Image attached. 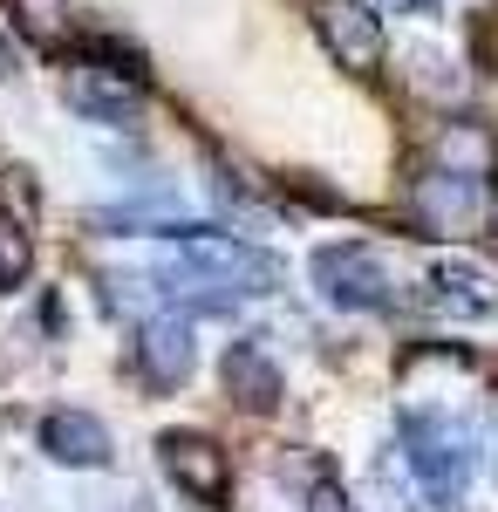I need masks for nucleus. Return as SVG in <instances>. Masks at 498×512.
<instances>
[{
  "mask_svg": "<svg viewBox=\"0 0 498 512\" xmlns=\"http://www.w3.org/2000/svg\"><path fill=\"white\" fill-rule=\"evenodd\" d=\"M396 437H403V465H410V478L423 485V499L444 506V512L464 506L471 472H478V444H471V431L451 424L444 410H403Z\"/></svg>",
  "mask_w": 498,
  "mask_h": 512,
  "instance_id": "1",
  "label": "nucleus"
},
{
  "mask_svg": "<svg viewBox=\"0 0 498 512\" xmlns=\"http://www.w3.org/2000/svg\"><path fill=\"white\" fill-rule=\"evenodd\" d=\"M307 274H314L321 301H328L335 315H376V308L396 301L389 260L376 253V246H362V239H328V246H314Z\"/></svg>",
  "mask_w": 498,
  "mask_h": 512,
  "instance_id": "2",
  "label": "nucleus"
},
{
  "mask_svg": "<svg viewBox=\"0 0 498 512\" xmlns=\"http://www.w3.org/2000/svg\"><path fill=\"white\" fill-rule=\"evenodd\" d=\"M307 21H314V41L328 48V62L348 69L355 82H376L389 69L383 14L369 0H307Z\"/></svg>",
  "mask_w": 498,
  "mask_h": 512,
  "instance_id": "3",
  "label": "nucleus"
},
{
  "mask_svg": "<svg viewBox=\"0 0 498 512\" xmlns=\"http://www.w3.org/2000/svg\"><path fill=\"white\" fill-rule=\"evenodd\" d=\"M62 103H69L82 123L137 130V123H144V103H151V82H144V76H123V69H110V62L76 55V62L62 69Z\"/></svg>",
  "mask_w": 498,
  "mask_h": 512,
  "instance_id": "4",
  "label": "nucleus"
},
{
  "mask_svg": "<svg viewBox=\"0 0 498 512\" xmlns=\"http://www.w3.org/2000/svg\"><path fill=\"white\" fill-rule=\"evenodd\" d=\"M171 246H178V260H185L192 274L219 280L232 294H267V287H280V260L260 253V246H246V239L219 233V226H192V233L171 239Z\"/></svg>",
  "mask_w": 498,
  "mask_h": 512,
  "instance_id": "5",
  "label": "nucleus"
},
{
  "mask_svg": "<svg viewBox=\"0 0 498 512\" xmlns=\"http://www.w3.org/2000/svg\"><path fill=\"white\" fill-rule=\"evenodd\" d=\"M157 472L171 478L192 506H226L232 499V451L205 431H164L157 437Z\"/></svg>",
  "mask_w": 498,
  "mask_h": 512,
  "instance_id": "6",
  "label": "nucleus"
},
{
  "mask_svg": "<svg viewBox=\"0 0 498 512\" xmlns=\"http://www.w3.org/2000/svg\"><path fill=\"white\" fill-rule=\"evenodd\" d=\"M410 219L437 239H464L478 219H485V185L478 178H451V171H423L410 178Z\"/></svg>",
  "mask_w": 498,
  "mask_h": 512,
  "instance_id": "7",
  "label": "nucleus"
},
{
  "mask_svg": "<svg viewBox=\"0 0 498 512\" xmlns=\"http://www.w3.org/2000/svg\"><path fill=\"white\" fill-rule=\"evenodd\" d=\"M192 321L178 315V308H164V315L137 321V342H130V369H137V383H151V390H178L185 376H192Z\"/></svg>",
  "mask_w": 498,
  "mask_h": 512,
  "instance_id": "8",
  "label": "nucleus"
},
{
  "mask_svg": "<svg viewBox=\"0 0 498 512\" xmlns=\"http://www.w3.org/2000/svg\"><path fill=\"white\" fill-rule=\"evenodd\" d=\"M35 437H41V451H48V465H62V472H110V458H116L110 424L96 410H76V403L48 410Z\"/></svg>",
  "mask_w": 498,
  "mask_h": 512,
  "instance_id": "9",
  "label": "nucleus"
},
{
  "mask_svg": "<svg viewBox=\"0 0 498 512\" xmlns=\"http://www.w3.org/2000/svg\"><path fill=\"white\" fill-rule=\"evenodd\" d=\"M423 301L437 308V315L451 321H485L498 315V274L492 267H478V260H430V274H423Z\"/></svg>",
  "mask_w": 498,
  "mask_h": 512,
  "instance_id": "10",
  "label": "nucleus"
},
{
  "mask_svg": "<svg viewBox=\"0 0 498 512\" xmlns=\"http://www.w3.org/2000/svg\"><path fill=\"white\" fill-rule=\"evenodd\" d=\"M219 376H226V403H239L246 417H273V410H280V396H287V376H280V362H273L267 342H253V335L226 349Z\"/></svg>",
  "mask_w": 498,
  "mask_h": 512,
  "instance_id": "11",
  "label": "nucleus"
},
{
  "mask_svg": "<svg viewBox=\"0 0 498 512\" xmlns=\"http://www.w3.org/2000/svg\"><path fill=\"white\" fill-rule=\"evenodd\" d=\"M430 164L437 171H451V178H478V185H492L498 178V130L478 117H444L430 130Z\"/></svg>",
  "mask_w": 498,
  "mask_h": 512,
  "instance_id": "12",
  "label": "nucleus"
},
{
  "mask_svg": "<svg viewBox=\"0 0 498 512\" xmlns=\"http://www.w3.org/2000/svg\"><path fill=\"white\" fill-rule=\"evenodd\" d=\"M28 274H35V233H28V219L0 212V294L28 287Z\"/></svg>",
  "mask_w": 498,
  "mask_h": 512,
  "instance_id": "13",
  "label": "nucleus"
},
{
  "mask_svg": "<svg viewBox=\"0 0 498 512\" xmlns=\"http://www.w3.org/2000/svg\"><path fill=\"white\" fill-rule=\"evenodd\" d=\"M14 14H21V28H28L35 41L62 35V0H14Z\"/></svg>",
  "mask_w": 498,
  "mask_h": 512,
  "instance_id": "14",
  "label": "nucleus"
},
{
  "mask_svg": "<svg viewBox=\"0 0 498 512\" xmlns=\"http://www.w3.org/2000/svg\"><path fill=\"white\" fill-rule=\"evenodd\" d=\"M410 69H417V89H430V96H458V76H444V69H451L444 55H430V48H410Z\"/></svg>",
  "mask_w": 498,
  "mask_h": 512,
  "instance_id": "15",
  "label": "nucleus"
},
{
  "mask_svg": "<svg viewBox=\"0 0 498 512\" xmlns=\"http://www.w3.org/2000/svg\"><path fill=\"white\" fill-rule=\"evenodd\" d=\"M307 512H355L342 499V492H335V485H314V499H307Z\"/></svg>",
  "mask_w": 498,
  "mask_h": 512,
  "instance_id": "16",
  "label": "nucleus"
},
{
  "mask_svg": "<svg viewBox=\"0 0 498 512\" xmlns=\"http://www.w3.org/2000/svg\"><path fill=\"white\" fill-rule=\"evenodd\" d=\"M376 7H389V14H417V21L437 14V0H376Z\"/></svg>",
  "mask_w": 498,
  "mask_h": 512,
  "instance_id": "17",
  "label": "nucleus"
},
{
  "mask_svg": "<svg viewBox=\"0 0 498 512\" xmlns=\"http://www.w3.org/2000/svg\"><path fill=\"white\" fill-rule=\"evenodd\" d=\"M0 76H14V41L0 35Z\"/></svg>",
  "mask_w": 498,
  "mask_h": 512,
  "instance_id": "18",
  "label": "nucleus"
}]
</instances>
